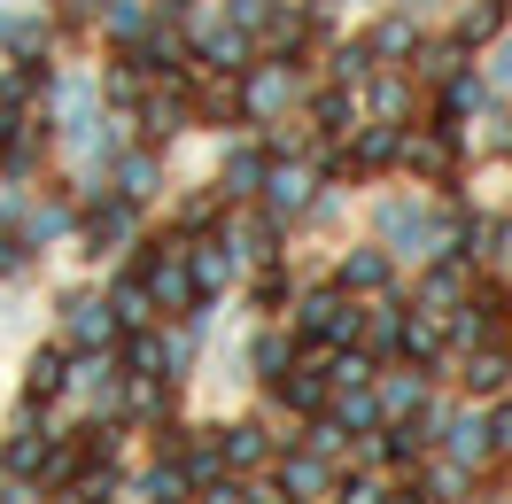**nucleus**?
Returning <instances> with one entry per match:
<instances>
[{
  "instance_id": "4be33fe9",
  "label": "nucleus",
  "mask_w": 512,
  "mask_h": 504,
  "mask_svg": "<svg viewBox=\"0 0 512 504\" xmlns=\"http://www.w3.org/2000/svg\"><path fill=\"white\" fill-rule=\"evenodd\" d=\"M264 148H233L225 156V171H218V202H256V187H264Z\"/></svg>"
},
{
  "instance_id": "a211bd4d",
  "label": "nucleus",
  "mask_w": 512,
  "mask_h": 504,
  "mask_svg": "<svg viewBox=\"0 0 512 504\" xmlns=\"http://www.w3.org/2000/svg\"><path fill=\"white\" fill-rule=\"evenodd\" d=\"M373 404H381V427L388 419H412L419 404H427V373H373Z\"/></svg>"
},
{
  "instance_id": "f03ea898",
  "label": "nucleus",
  "mask_w": 512,
  "mask_h": 504,
  "mask_svg": "<svg viewBox=\"0 0 512 504\" xmlns=\"http://www.w3.org/2000/svg\"><path fill=\"white\" fill-rule=\"evenodd\" d=\"M365 334V303H357L350 287H311L303 303H295V342L311 349H342Z\"/></svg>"
},
{
  "instance_id": "c756f323",
  "label": "nucleus",
  "mask_w": 512,
  "mask_h": 504,
  "mask_svg": "<svg viewBox=\"0 0 512 504\" xmlns=\"http://www.w3.org/2000/svg\"><path fill=\"white\" fill-rule=\"evenodd\" d=\"M156 179H163L156 148H132V156L117 163V194H125V202H148V194H156Z\"/></svg>"
},
{
  "instance_id": "49530a36",
  "label": "nucleus",
  "mask_w": 512,
  "mask_h": 504,
  "mask_svg": "<svg viewBox=\"0 0 512 504\" xmlns=\"http://www.w3.org/2000/svg\"><path fill=\"white\" fill-rule=\"evenodd\" d=\"M427 8H435V0H396V16H412V24L427 16Z\"/></svg>"
},
{
  "instance_id": "f8f14e48",
  "label": "nucleus",
  "mask_w": 512,
  "mask_h": 504,
  "mask_svg": "<svg viewBox=\"0 0 512 504\" xmlns=\"http://www.w3.org/2000/svg\"><path fill=\"white\" fill-rule=\"evenodd\" d=\"M450 349V326H443V311H404L396 318V357H412V365H435V357H443Z\"/></svg>"
},
{
  "instance_id": "1a4fd4ad",
  "label": "nucleus",
  "mask_w": 512,
  "mask_h": 504,
  "mask_svg": "<svg viewBox=\"0 0 512 504\" xmlns=\"http://www.w3.org/2000/svg\"><path fill=\"white\" fill-rule=\"evenodd\" d=\"M132 225H140V202H125V194H101L94 210H86V256H109L117 241H132Z\"/></svg>"
},
{
  "instance_id": "2eb2a0df",
  "label": "nucleus",
  "mask_w": 512,
  "mask_h": 504,
  "mask_svg": "<svg viewBox=\"0 0 512 504\" xmlns=\"http://www.w3.org/2000/svg\"><path fill=\"white\" fill-rule=\"evenodd\" d=\"M357 109H365L373 125H404V117H412V70H373Z\"/></svg>"
},
{
  "instance_id": "b1692460",
  "label": "nucleus",
  "mask_w": 512,
  "mask_h": 504,
  "mask_svg": "<svg viewBox=\"0 0 512 504\" xmlns=\"http://www.w3.org/2000/svg\"><path fill=\"white\" fill-rule=\"evenodd\" d=\"M497 32H512V0H466V8H458V39H466L474 55H481Z\"/></svg>"
},
{
  "instance_id": "cd10ccee",
  "label": "nucleus",
  "mask_w": 512,
  "mask_h": 504,
  "mask_svg": "<svg viewBox=\"0 0 512 504\" xmlns=\"http://www.w3.org/2000/svg\"><path fill=\"white\" fill-rule=\"evenodd\" d=\"M109 311H117V326H156V303H148V280H140V272H125V280L109 287Z\"/></svg>"
},
{
  "instance_id": "a18cd8bd",
  "label": "nucleus",
  "mask_w": 512,
  "mask_h": 504,
  "mask_svg": "<svg viewBox=\"0 0 512 504\" xmlns=\"http://www.w3.org/2000/svg\"><path fill=\"white\" fill-rule=\"evenodd\" d=\"M16 264H24V241H16V233H0V280H8Z\"/></svg>"
},
{
  "instance_id": "aec40b11",
  "label": "nucleus",
  "mask_w": 512,
  "mask_h": 504,
  "mask_svg": "<svg viewBox=\"0 0 512 504\" xmlns=\"http://www.w3.org/2000/svg\"><path fill=\"white\" fill-rule=\"evenodd\" d=\"M194 497V473H187V458L179 450H163L156 466L140 473V504H187Z\"/></svg>"
},
{
  "instance_id": "412c9836",
  "label": "nucleus",
  "mask_w": 512,
  "mask_h": 504,
  "mask_svg": "<svg viewBox=\"0 0 512 504\" xmlns=\"http://www.w3.org/2000/svg\"><path fill=\"white\" fill-rule=\"evenodd\" d=\"M365 109H357V94L350 86H326V94H311V109H303V125L319 132V140H342V132L357 125Z\"/></svg>"
},
{
  "instance_id": "20e7f679",
  "label": "nucleus",
  "mask_w": 512,
  "mask_h": 504,
  "mask_svg": "<svg viewBox=\"0 0 512 504\" xmlns=\"http://www.w3.org/2000/svg\"><path fill=\"white\" fill-rule=\"evenodd\" d=\"M319 171H311V163H295V156H272L264 163V187H256V202H264V210H272V218L288 225V218H311V210H319Z\"/></svg>"
},
{
  "instance_id": "6e6552de",
  "label": "nucleus",
  "mask_w": 512,
  "mask_h": 504,
  "mask_svg": "<svg viewBox=\"0 0 512 504\" xmlns=\"http://www.w3.org/2000/svg\"><path fill=\"white\" fill-rule=\"evenodd\" d=\"M179 249H187V272H194V287H202V295L241 272V249H233L225 233H179Z\"/></svg>"
},
{
  "instance_id": "c85d7f7f",
  "label": "nucleus",
  "mask_w": 512,
  "mask_h": 504,
  "mask_svg": "<svg viewBox=\"0 0 512 504\" xmlns=\"http://www.w3.org/2000/svg\"><path fill=\"white\" fill-rule=\"evenodd\" d=\"M47 442H55V427H47V419H24V427H16V442L0 450V466L32 481V466H39V450H47Z\"/></svg>"
},
{
  "instance_id": "f257e3e1",
  "label": "nucleus",
  "mask_w": 512,
  "mask_h": 504,
  "mask_svg": "<svg viewBox=\"0 0 512 504\" xmlns=\"http://www.w3.org/2000/svg\"><path fill=\"white\" fill-rule=\"evenodd\" d=\"M140 280H148V303H156L163 318H202V287H194V272H187V249H179V233L171 241H140Z\"/></svg>"
},
{
  "instance_id": "e433bc0d",
  "label": "nucleus",
  "mask_w": 512,
  "mask_h": 504,
  "mask_svg": "<svg viewBox=\"0 0 512 504\" xmlns=\"http://www.w3.org/2000/svg\"><path fill=\"white\" fill-rule=\"evenodd\" d=\"M101 8L109 0H55L47 16H55V32H86V24H101Z\"/></svg>"
},
{
  "instance_id": "7ed1b4c3",
  "label": "nucleus",
  "mask_w": 512,
  "mask_h": 504,
  "mask_svg": "<svg viewBox=\"0 0 512 504\" xmlns=\"http://www.w3.org/2000/svg\"><path fill=\"white\" fill-rule=\"evenodd\" d=\"M381 241H388V249H412V256H443L450 210L435 218V210H427V202H412V194H388V202H381Z\"/></svg>"
},
{
  "instance_id": "ea45409f",
  "label": "nucleus",
  "mask_w": 512,
  "mask_h": 504,
  "mask_svg": "<svg viewBox=\"0 0 512 504\" xmlns=\"http://www.w3.org/2000/svg\"><path fill=\"white\" fill-rule=\"evenodd\" d=\"M63 225H70V202L55 194V202H39V210H32V241H47V233H63Z\"/></svg>"
},
{
  "instance_id": "f704fd0d",
  "label": "nucleus",
  "mask_w": 512,
  "mask_h": 504,
  "mask_svg": "<svg viewBox=\"0 0 512 504\" xmlns=\"http://www.w3.org/2000/svg\"><path fill=\"white\" fill-rule=\"evenodd\" d=\"M249 365H256V380L272 388V380H280V373H288V365H295V342H288V334H256Z\"/></svg>"
},
{
  "instance_id": "7c9ffc66",
  "label": "nucleus",
  "mask_w": 512,
  "mask_h": 504,
  "mask_svg": "<svg viewBox=\"0 0 512 504\" xmlns=\"http://www.w3.org/2000/svg\"><path fill=\"white\" fill-rule=\"evenodd\" d=\"M272 233H280V218H272V210H249V218L225 225V241H233L241 256H272Z\"/></svg>"
},
{
  "instance_id": "ddd939ff",
  "label": "nucleus",
  "mask_w": 512,
  "mask_h": 504,
  "mask_svg": "<svg viewBox=\"0 0 512 504\" xmlns=\"http://www.w3.org/2000/svg\"><path fill=\"white\" fill-rule=\"evenodd\" d=\"M458 380H466V396H497V388L512 380V342H466Z\"/></svg>"
},
{
  "instance_id": "9d476101",
  "label": "nucleus",
  "mask_w": 512,
  "mask_h": 504,
  "mask_svg": "<svg viewBox=\"0 0 512 504\" xmlns=\"http://www.w3.org/2000/svg\"><path fill=\"white\" fill-rule=\"evenodd\" d=\"M481 109H489V78H481L474 63H466V70H450V78H443V94H435V125L466 132V117H481Z\"/></svg>"
},
{
  "instance_id": "4468645a",
  "label": "nucleus",
  "mask_w": 512,
  "mask_h": 504,
  "mask_svg": "<svg viewBox=\"0 0 512 504\" xmlns=\"http://www.w3.org/2000/svg\"><path fill=\"white\" fill-rule=\"evenodd\" d=\"M63 311H70V318H63V334H70L78 349H109L117 334H125V326H117V311H109L101 295H70Z\"/></svg>"
},
{
  "instance_id": "37998d69",
  "label": "nucleus",
  "mask_w": 512,
  "mask_h": 504,
  "mask_svg": "<svg viewBox=\"0 0 512 504\" xmlns=\"http://www.w3.org/2000/svg\"><path fill=\"white\" fill-rule=\"evenodd\" d=\"M280 303H288V272H264V280H256V311L272 318Z\"/></svg>"
},
{
  "instance_id": "bb28decb",
  "label": "nucleus",
  "mask_w": 512,
  "mask_h": 504,
  "mask_svg": "<svg viewBox=\"0 0 512 504\" xmlns=\"http://www.w3.org/2000/svg\"><path fill=\"white\" fill-rule=\"evenodd\" d=\"M435 427H443L450 466H489V435H481V419H435Z\"/></svg>"
},
{
  "instance_id": "2f4dec72",
  "label": "nucleus",
  "mask_w": 512,
  "mask_h": 504,
  "mask_svg": "<svg viewBox=\"0 0 512 504\" xmlns=\"http://www.w3.org/2000/svg\"><path fill=\"white\" fill-rule=\"evenodd\" d=\"M101 94H109V101H117V109H125V117H132V101L148 94V70H140V63H125V55H117V63L101 70Z\"/></svg>"
},
{
  "instance_id": "473e14b6",
  "label": "nucleus",
  "mask_w": 512,
  "mask_h": 504,
  "mask_svg": "<svg viewBox=\"0 0 512 504\" xmlns=\"http://www.w3.org/2000/svg\"><path fill=\"white\" fill-rule=\"evenodd\" d=\"M94 32H109L117 39V47H132V39L148 32V8H140V0H109V8H101V24Z\"/></svg>"
},
{
  "instance_id": "72a5a7b5",
  "label": "nucleus",
  "mask_w": 512,
  "mask_h": 504,
  "mask_svg": "<svg viewBox=\"0 0 512 504\" xmlns=\"http://www.w3.org/2000/svg\"><path fill=\"white\" fill-rule=\"evenodd\" d=\"M326 70H334V86H365V78H373V47H365V39H342V47L326 55Z\"/></svg>"
},
{
  "instance_id": "0eeeda50",
  "label": "nucleus",
  "mask_w": 512,
  "mask_h": 504,
  "mask_svg": "<svg viewBox=\"0 0 512 504\" xmlns=\"http://www.w3.org/2000/svg\"><path fill=\"white\" fill-rule=\"evenodd\" d=\"M272 489H280L288 504H326V497H334V458L288 442V458H280V481H272Z\"/></svg>"
},
{
  "instance_id": "4c0bfd02",
  "label": "nucleus",
  "mask_w": 512,
  "mask_h": 504,
  "mask_svg": "<svg viewBox=\"0 0 512 504\" xmlns=\"http://www.w3.org/2000/svg\"><path fill=\"white\" fill-rule=\"evenodd\" d=\"M326 504H381V481L373 473H334V497Z\"/></svg>"
},
{
  "instance_id": "39448f33",
  "label": "nucleus",
  "mask_w": 512,
  "mask_h": 504,
  "mask_svg": "<svg viewBox=\"0 0 512 504\" xmlns=\"http://www.w3.org/2000/svg\"><path fill=\"white\" fill-rule=\"evenodd\" d=\"M458 148H466V132L412 125V132H404V148H396V163H404L412 179H427V187H450V179H458Z\"/></svg>"
},
{
  "instance_id": "393cba45",
  "label": "nucleus",
  "mask_w": 512,
  "mask_h": 504,
  "mask_svg": "<svg viewBox=\"0 0 512 504\" xmlns=\"http://www.w3.org/2000/svg\"><path fill=\"white\" fill-rule=\"evenodd\" d=\"M334 287H350V295H381L388 287V256L381 249H350L334 264Z\"/></svg>"
},
{
  "instance_id": "c03bdc74",
  "label": "nucleus",
  "mask_w": 512,
  "mask_h": 504,
  "mask_svg": "<svg viewBox=\"0 0 512 504\" xmlns=\"http://www.w3.org/2000/svg\"><path fill=\"white\" fill-rule=\"evenodd\" d=\"M381 504H435V497H427L419 481H396V489H381Z\"/></svg>"
},
{
  "instance_id": "58836bf2",
  "label": "nucleus",
  "mask_w": 512,
  "mask_h": 504,
  "mask_svg": "<svg viewBox=\"0 0 512 504\" xmlns=\"http://www.w3.org/2000/svg\"><path fill=\"white\" fill-rule=\"evenodd\" d=\"M481 264H512V218L481 225Z\"/></svg>"
},
{
  "instance_id": "5701e85b",
  "label": "nucleus",
  "mask_w": 512,
  "mask_h": 504,
  "mask_svg": "<svg viewBox=\"0 0 512 504\" xmlns=\"http://www.w3.org/2000/svg\"><path fill=\"white\" fill-rule=\"evenodd\" d=\"M474 63V47L450 32V39H419V55H412V78H427V86H443L450 70H466Z\"/></svg>"
},
{
  "instance_id": "a19ab883",
  "label": "nucleus",
  "mask_w": 512,
  "mask_h": 504,
  "mask_svg": "<svg viewBox=\"0 0 512 504\" xmlns=\"http://www.w3.org/2000/svg\"><path fill=\"white\" fill-rule=\"evenodd\" d=\"M481 435H489V458H512V404L497 419H481Z\"/></svg>"
},
{
  "instance_id": "423d86ee",
  "label": "nucleus",
  "mask_w": 512,
  "mask_h": 504,
  "mask_svg": "<svg viewBox=\"0 0 512 504\" xmlns=\"http://www.w3.org/2000/svg\"><path fill=\"white\" fill-rule=\"evenodd\" d=\"M288 101H295V63H249L241 70V125L288 117Z\"/></svg>"
},
{
  "instance_id": "6ab92c4d",
  "label": "nucleus",
  "mask_w": 512,
  "mask_h": 504,
  "mask_svg": "<svg viewBox=\"0 0 512 504\" xmlns=\"http://www.w3.org/2000/svg\"><path fill=\"white\" fill-rule=\"evenodd\" d=\"M63 388H70V357H63V349H32V365H24V404L47 411Z\"/></svg>"
},
{
  "instance_id": "dca6fc26",
  "label": "nucleus",
  "mask_w": 512,
  "mask_h": 504,
  "mask_svg": "<svg viewBox=\"0 0 512 504\" xmlns=\"http://www.w3.org/2000/svg\"><path fill=\"white\" fill-rule=\"evenodd\" d=\"M419 24L412 16H381L373 32H365V47H373V70H412V55H419Z\"/></svg>"
},
{
  "instance_id": "f3484780",
  "label": "nucleus",
  "mask_w": 512,
  "mask_h": 504,
  "mask_svg": "<svg viewBox=\"0 0 512 504\" xmlns=\"http://www.w3.org/2000/svg\"><path fill=\"white\" fill-rule=\"evenodd\" d=\"M466 280H474V264H466V256H435V264H427V280H419V311H450V303H458V295H466Z\"/></svg>"
},
{
  "instance_id": "9b49d317",
  "label": "nucleus",
  "mask_w": 512,
  "mask_h": 504,
  "mask_svg": "<svg viewBox=\"0 0 512 504\" xmlns=\"http://www.w3.org/2000/svg\"><path fill=\"white\" fill-rule=\"evenodd\" d=\"M210 450H218V466H225V473L272 466V435H264L256 419H233V427H218V435H210Z\"/></svg>"
},
{
  "instance_id": "c9c22d12",
  "label": "nucleus",
  "mask_w": 512,
  "mask_h": 504,
  "mask_svg": "<svg viewBox=\"0 0 512 504\" xmlns=\"http://www.w3.org/2000/svg\"><path fill=\"white\" fill-rule=\"evenodd\" d=\"M272 8H280V0H218V16L233 24V32H249V39L272 24Z\"/></svg>"
},
{
  "instance_id": "79ce46f5",
  "label": "nucleus",
  "mask_w": 512,
  "mask_h": 504,
  "mask_svg": "<svg viewBox=\"0 0 512 504\" xmlns=\"http://www.w3.org/2000/svg\"><path fill=\"white\" fill-rule=\"evenodd\" d=\"M489 86H512V32L489 39Z\"/></svg>"
},
{
  "instance_id": "a878e982",
  "label": "nucleus",
  "mask_w": 512,
  "mask_h": 504,
  "mask_svg": "<svg viewBox=\"0 0 512 504\" xmlns=\"http://www.w3.org/2000/svg\"><path fill=\"white\" fill-rule=\"evenodd\" d=\"M272 396H280L295 419H311V411H326V396H334V388H326V373H295V365H288V373L272 380Z\"/></svg>"
}]
</instances>
